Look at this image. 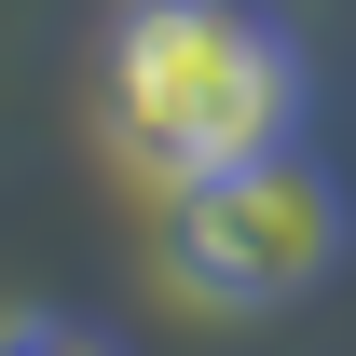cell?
Masks as SVG:
<instances>
[{
  "label": "cell",
  "mask_w": 356,
  "mask_h": 356,
  "mask_svg": "<svg viewBox=\"0 0 356 356\" xmlns=\"http://www.w3.org/2000/svg\"><path fill=\"white\" fill-rule=\"evenodd\" d=\"M343 247H356V206L302 137L165 192V288L206 315H288L302 288L343 274Z\"/></svg>",
  "instance_id": "cell-2"
},
{
  "label": "cell",
  "mask_w": 356,
  "mask_h": 356,
  "mask_svg": "<svg viewBox=\"0 0 356 356\" xmlns=\"http://www.w3.org/2000/svg\"><path fill=\"white\" fill-rule=\"evenodd\" d=\"M0 356H124V343H110L96 315H42L28 302V315H0Z\"/></svg>",
  "instance_id": "cell-3"
},
{
  "label": "cell",
  "mask_w": 356,
  "mask_h": 356,
  "mask_svg": "<svg viewBox=\"0 0 356 356\" xmlns=\"http://www.w3.org/2000/svg\"><path fill=\"white\" fill-rule=\"evenodd\" d=\"M315 110L302 42L261 0H124L110 55H96V124L137 178H220L247 151H288Z\"/></svg>",
  "instance_id": "cell-1"
}]
</instances>
